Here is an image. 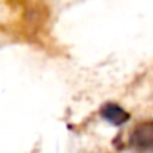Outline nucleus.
Listing matches in <instances>:
<instances>
[{"instance_id": "f257e3e1", "label": "nucleus", "mask_w": 153, "mask_h": 153, "mask_svg": "<svg viewBox=\"0 0 153 153\" xmlns=\"http://www.w3.org/2000/svg\"><path fill=\"white\" fill-rule=\"evenodd\" d=\"M129 144L138 153H153V120L138 123L131 134Z\"/></svg>"}, {"instance_id": "f03ea898", "label": "nucleus", "mask_w": 153, "mask_h": 153, "mask_svg": "<svg viewBox=\"0 0 153 153\" xmlns=\"http://www.w3.org/2000/svg\"><path fill=\"white\" fill-rule=\"evenodd\" d=\"M101 116H102L107 122H110L111 125H116V126L125 125V123L129 120V113L125 111L120 105L113 104V102L104 104V105L101 107Z\"/></svg>"}]
</instances>
